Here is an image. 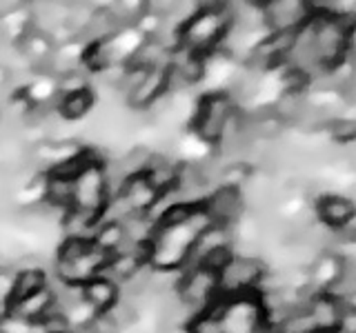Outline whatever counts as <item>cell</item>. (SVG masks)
Wrapping results in <instances>:
<instances>
[{
  "label": "cell",
  "instance_id": "1",
  "mask_svg": "<svg viewBox=\"0 0 356 333\" xmlns=\"http://www.w3.org/2000/svg\"><path fill=\"white\" fill-rule=\"evenodd\" d=\"M229 29V11L222 3L205 5L178 29V44L198 56L218 49Z\"/></svg>",
  "mask_w": 356,
  "mask_h": 333
},
{
  "label": "cell",
  "instance_id": "2",
  "mask_svg": "<svg viewBox=\"0 0 356 333\" xmlns=\"http://www.w3.org/2000/svg\"><path fill=\"white\" fill-rule=\"evenodd\" d=\"M107 200H109V189H107L105 166L100 160H92L74 176L70 209L100 220Z\"/></svg>",
  "mask_w": 356,
  "mask_h": 333
},
{
  "label": "cell",
  "instance_id": "3",
  "mask_svg": "<svg viewBox=\"0 0 356 333\" xmlns=\"http://www.w3.org/2000/svg\"><path fill=\"white\" fill-rule=\"evenodd\" d=\"M267 264L259 255H236L234 253L227 264L218 271V291L222 296H238L254 291L263 282Z\"/></svg>",
  "mask_w": 356,
  "mask_h": 333
},
{
  "label": "cell",
  "instance_id": "4",
  "mask_svg": "<svg viewBox=\"0 0 356 333\" xmlns=\"http://www.w3.org/2000/svg\"><path fill=\"white\" fill-rule=\"evenodd\" d=\"M234 111H236V103L227 94H209L200 98L194 114L196 138L207 144H216Z\"/></svg>",
  "mask_w": 356,
  "mask_h": 333
},
{
  "label": "cell",
  "instance_id": "5",
  "mask_svg": "<svg viewBox=\"0 0 356 333\" xmlns=\"http://www.w3.org/2000/svg\"><path fill=\"white\" fill-rule=\"evenodd\" d=\"M267 31H296L312 16L309 0H265L261 3Z\"/></svg>",
  "mask_w": 356,
  "mask_h": 333
},
{
  "label": "cell",
  "instance_id": "6",
  "mask_svg": "<svg viewBox=\"0 0 356 333\" xmlns=\"http://www.w3.org/2000/svg\"><path fill=\"white\" fill-rule=\"evenodd\" d=\"M203 209L211 222L216 225H234L245 214V203L238 189L234 187H216L203 200Z\"/></svg>",
  "mask_w": 356,
  "mask_h": 333
},
{
  "label": "cell",
  "instance_id": "7",
  "mask_svg": "<svg viewBox=\"0 0 356 333\" xmlns=\"http://www.w3.org/2000/svg\"><path fill=\"white\" fill-rule=\"evenodd\" d=\"M118 196L125 200V205L131 214H149L156 207V203H159L161 191L149 182V178L145 173H136V176H129L127 180L122 182Z\"/></svg>",
  "mask_w": 356,
  "mask_h": 333
},
{
  "label": "cell",
  "instance_id": "8",
  "mask_svg": "<svg viewBox=\"0 0 356 333\" xmlns=\"http://www.w3.org/2000/svg\"><path fill=\"white\" fill-rule=\"evenodd\" d=\"M316 220L332 231L343 229L354 222V203L343 196H321L316 200Z\"/></svg>",
  "mask_w": 356,
  "mask_h": 333
},
{
  "label": "cell",
  "instance_id": "9",
  "mask_svg": "<svg viewBox=\"0 0 356 333\" xmlns=\"http://www.w3.org/2000/svg\"><path fill=\"white\" fill-rule=\"evenodd\" d=\"M343 275V258L332 251H321L307 266V282L314 291H330Z\"/></svg>",
  "mask_w": 356,
  "mask_h": 333
},
{
  "label": "cell",
  "instance_id": "10",
  "mask_svg": "<svg viewBox=\"0 0 356 333\" xmlns=\"http://www.w3.org/2000/svg\"><path fill=\"white\" fill-rule=\"evenodd\" d=\"M165 94H167V69H149L145 74L143 83L136 87V92L127 98V105L129 109L145 111Z\"/></svg>",
  "mask_w": 356,
  "mask_h": 333
},
{
  "label": "cell",
  "instance_id": "11",
  "mask_svg": "<svg viewBox=\"0 0 356 333\" xmlns=\"http://www.w3.org/2000/svg\"><path fill=\"white\" fill-rule=\"evenodd\" d=\"M81 289H83V298L98 311V314L109 311L116 305V300L120 296L118 284L111 282L105 273H100V275L92 278V280H87L85 284H81Z\"/></svg>",
  "mask_w": 356,
  "mask_h": 333
},
{
  "label": "cell",
  "instance_id": "12",
  "mask_svg": "<svg viewBox=\"0 0 356 333\" xmlns=\"http://www.w3.org/2000/svg\"><path fill=\"white\" fill-rule=\"evenodd\" d=\"M94 105V92L89 87L85 89H76L70 94H58L56 92V114L63 120H83L89 109Z\"/></svg>",
  "mask_w": 356,
  "mask_h": 333
},
{
  "label": "cell",
  "instance_id": "13",
  "mask_svg": "<svg viewBox=\"0 0 356 333\" xmlns=\"http://www.w3.org/2000/svg\"><path fill=\"white\" fill-rule=\"evenodd\" d=\"M42 287H47V278H44V273L40 269H20L18 275L14 278V280H11L7 305L40 291Z\"/></svg>",
  "mask_w": 356,
  "mask_h": 333
},
{
  "label": "cell",
  "instance_id": "14",
  "mask_svg": "<svg viewBox=\"0 0 356 333\" xmlns=\"http://www.w3.org/2000/svg\"><path fill=\"white\" fill-rule=\"evenodd\" d=\"M325 131L337 140L339 144H352L356 138V122L354 118H343V116H334L327 125Z\"/></svg>",
  "mask_w": 356,
  "mask_h": 333
},
{
  "label": "cell",
  "instance_id": "15",
  "mask_svg": "<svg viewBox=\"0 0 356 333\" xmlns=\"http://www.w3.org/2000/svg\"><path fill=\"white\" fill-rule=\"evenodd\" d=\"M178 5V0H145V16L167 18Z\"/></svg>",
  "mask_w": 356,
  "mask_h": 333
}]
</instances>
